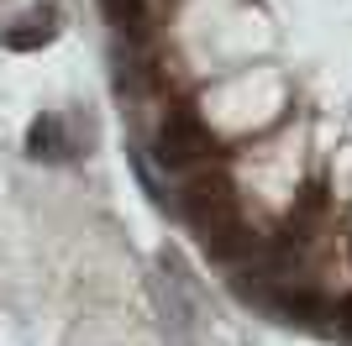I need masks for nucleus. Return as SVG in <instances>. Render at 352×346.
<instances>
[{"label":"nucleus","instance_id":"obj_1","mask_svg":"<svg viewBox=\"0 0 352 346\" xmlns=\"http://www.w3.org/2000/svg\"><path fill=\"white\" fill-rule=\"evenodd\" d=\"M210 158V137L190 111H168V121L158 126V163L168 173H190Z\"/></svg>","mask_w":352,"mask_h":346},{"label":"nucleus","instance_id":"obj_2","mask_svg":"<svg viewBox=\"0 0 352 346\" xmlns=\"http://www.w3.org/2000/svg\"><path fill=\"white\" fill-rule=\"evenodd\" d=\"M27 147H32V158H63V126L53 121V115L32 121V131H27Z\"/></svg>","mask_w":352,"mask_h":346},{"label":"nucleus","instance_id":"obj_3","mask_svg":"<svg viewBox=\"0 0 352 346\" xmlns=\"http://www.w3.org/2000/svg\"><path fill=\"white\" fill-rule=\"evenodd\" d=\"M21 32H6V47H37V43H47L53 37V11H37V16H27V21H16Z\"/></svg>","mask_w":352,"mask_h":346},{"label":"nucleus","instance_id":"obj_4","mask_svg":"<svg viewBox=\"0 0 352 346\" xmlns=\"http://www.w3.org/2000/svg\"><path fill=\"white\" fill-rule=\"evenodd\" d=\"M337 320H342V331L352 336V299H342V304H337Z\"/></svg>","mask_w":352,"mask_h":346}]
</instances>
